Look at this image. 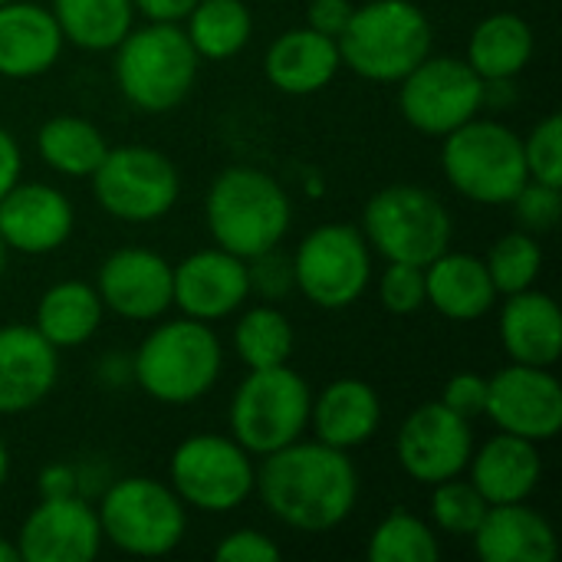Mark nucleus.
<instances>
[{
  "instance_id": "423d86ee",
  "label": "nucleus",
  "mask_w": 562,
  "mask_h": 562,
  "mask_svg": "<svg viewBox=\"0 0 562 562\" xmlns=\"http://www.w3.org/2000/svg\"><path fill=\"white\" fill-rule=\"evenodd\" d=\"M441 171L464 201L481 207H510L517 191L530 181L520 135L481 115L441 138Z\"/></svg>"
},
{
  "instance_id": "c756f323",
  "label": "nucleus",
  "mask_w": 562,
  "mask_h": 562,
  "mask_svg": "<svg viewBox=\"0 0 562 562\" xmlns=\"http://www.w3.org/2000/svg\"><path fill=\"white\" fill-rule=\"evenodd\" d=\"M181 23L198 59L207 63H227L240 56L254 36V13L247 0H198Z\"/></svg>"
},
{
  "instance_id": "a18cd8bd",
  "label": "nucleus",
  "mask_w": 562,
  "mask_h": 562,
  "mask_svg": "<svg viewBox=\"0 0 562 562\" xmlns=\"http://www.w3.org/2000/svg\"><path fill=\"white\" fill-rule=\"evenodd\" d=\"M23 178V151L10 128L0 125V198Z\"/></svg>"
},
{
  "instance_id": "9d476101",
  "label": "nucleus",
  "mask_w": 562,
  "mask_h": 562,
  "mask_svg": "<svg viewBox=\"0 0 562 562\" xmlns=\"http://www.w3.org/2000/svg\"><path fill=\"white\" fill-rule=\"evenodd\" d=\"M168 484L188 510L234 514L257 487V464L231 435H191L168 458Z\"/></svg>"
},
{
  "instance_id": "dca6fc26",
  "label": "nucleus",
  "mask_w": 562,
  "mask_h": 562,
  "mask_svg": "<svg viewBox=\"0 0 562 562\" xmlns=\"http://www.w3.org/2000/svg\"><path fill=\"white\" fill-rule=\"evenodd\" d=\"M171 267L151 247H119L95 270V293L105 313L128 323H158L171 310Z\"/></svg>"
},
{
  "instance_id": "f704fd0d",
  "label": "nucleus",
  "mask_w": 562,
  "mask_h": 562,
  "mask_svg": "<svg viewBox=\"0 0 562 562\" xmlns=\"http://www.w3.org/2000/svg\"><path fill=\"white\" fill-rule=\"evenodd\" d=\"M487 263V273L497 286L501 296H510V293H520V290H530L537 286L540 280V270H543V247H540V237L537 234H527V231H507L504 237H497L484 257Z\"/></svg>"
},
{
  "instance_id": "473e14b6",
  "label": "nucleus",
  "mask_w": 562,
  "mask_h": 562,
  "mask_svg": "<svg viewBox=\"0 0 562 562\" xmlns=\"http://www.w3.org/2000/svg\"><path fill=\"white\" fill-rule=\"evenodd\" d=\"M231 342L247 369H273L290 362L296 349V329L277 303H257L240 310Z\"/></svg>"
},
{
  "instance_id": "ea45409f",
  "label": "nucleus",
  "mask_w": 562,
  "mask_h": 562,
  "mask_svg": "<svg viewBox=\"0 0 562 562\" xmlns=\"http://www.w3.org/2000/svg\"><path fill=\"white\" fill-rule=\"evenodd\" d=\"M247 277H250V293H257L263 303H280L296 290L293 283V257H286L280 247L257 254L247 260Z\"/></svg>"
},
{
  "instance_id": "a211bd4d",
  "label": "nucleus",
  "mask_w": 562,
  "mask_h": 562,
  "mask_svg": "<svg viewBox=\"0 0 562 562\" xmlns=\"http://www.w3.org/2000/svg\"><path fill=\"white\" fill-rule=\"evenodd\" d=\"M20 562H92L102 553L95 507L82 494L40 497L16 530Z\"/></svg>"
},
{
  "instance_id": "603ef678",
  "label": "nucleus",
  "mask_w": 562,
  "mask_h": 562,
  "mask_svg": "<svg viewBox=\"0 0 562 562\" xmlns=\"http://www.w3.org/2000/svg\"><path fill=\"white\" fill-rule=\"evenodd\" d=\"M0 3H10V0H0Z\"/></svg>"
},
{
  "instance_id": "aec40b11",
  "label": "nucleus",
  "mask_w": 562,
  "mask_h": 562,
  "mask_svg": "<svg viewBox=\"0 0 562 562\" xmlns=\"http://www.w3.org/2000/svg\"><path fill=\"white\" fill-rule=\"evenodd\" d=\"M59 382V352L33 329V323L0 326V415H26L40 408Z\"/></svg>"
},
{
  "instance_id": "7ed1b4c3",
  "label": "nucleus",
  "mask_w": 562,
  "mask_h": 562,
  "mask_svg": "<svg viewBox=\"0 0 562 562\" xmlns=\"http://www.w3.org/2000/svg\"><path fill=\"white\" fill-rule=\"evenodd\" d=\"M207 234L217 247L250 260L280 247L293 224V204L286 188L247 165H231L214 175L204 194Z\"/></svg>"
},
{
  "instance_id": "4be33fe9",
  "label": "nucleus",
  "mask_w": 562,
  "mask_h": 562,
  "mask_svg": "<svg viewBox=\"0 0 562 562\" xmlns=\"http://www.w3.org/2000/svg\"><path fill=\"white\" fill-rule=\"evenodd\" d=\"M63 33L49 7L30 0L0 3V76L23 82L49 72L63 56Z\"/></svg>"
},
{
  "instance_id": "5701e85b",
  "label": "nucleus",
  "mask_w": 562,
  "mask_h": 562,
  "mask_svg": "<svg viewBox=\"0 0 562 562\" xmlns=\"http://www.w3.org/2000/svg\"><path fill=\"white\" fill-rule=\"evenodd\" d=\"M342 69L339 43L313 26L283 30L263 53V76L283 95H316Z\"/></svg>"
},
{
  "instance_id": "2f4dec72",
  "label": "nucleus",
  "mask_w": 562,
  "mask_h": 562,
  "mask_svg": "<svg viewBox=\"0 0 562 562\" xmlns=\"http://www.w3.org/2000/svg\"><path fill=\"white\" fill-rule=\"evenodd\" d=\"M105 135L82 115H53L36 132V155L63 178H89L105 158Z\"/></svg>"
},
{
  "instance_id": "ddd939ff",
  "label": "nucleus",
  "mask_w": 562,
  "mask_h": 562,
  "mask_svg": "<svg viewBox=\"0 0 562 562\" xmlns=\"http://www.w3.org/2000/svg\"><path fill=\"white\" fill-rule=\"evenodd\" d=\"M395 86L402 119L428 138H445L487 105V82L458 56L431 53Z\"/></svg>"
},
{
  "instance_id": "f257e3e1",
  "label": "nucleus",
  "mask_w": 562,
  "mask_h": 562,
  "mask_svg": "<svg viewBox=\"0 0 562 562\" xmlns=\"http://www.w3.org/2000/svg\"><path fill=\"white\" fill-rule=\"evenodd\" d=\"M254 494L280 527L319 537L352 517L359 504V471L349 451L300 438L263 458Z\"/></svg>"
},
{
  "instance_id": "e433bc0d",
  "label": "nucleus",
  "mask_w": 562,
  "mask_h": 562,
  "mask_svg": "<svg viewBox=\"0 0 562 562\" xmlns=\"http://www.w3.org/2000/svg\"><path fill=\"white\" fill-rule=\"evenodd\" d=\"M524 142V161L530 181L562 188V119L557 112L543 115Z\"/></svg>"
},
{
  "instance_id": "0eeeda50",
  "label": "nucleus",
  "mask_w": 562,
  "mask_h": 562,
  "mask_svg": "<svg viewBox=\"0 0 562 562\" xmlns=\"http://www.w3.org/2000/svg\"><path fill=\"white\" fill-rule=\"evenodd\" d=\"M95 517L102 543L138 560L175 553L188 533V507L171 484L142 474L109 481L102 487Z\"/></svg>"
},
{
  "instance_id": "de8ad7c7",
  "label": "nucleus",
  "mask_w": 562,
  "mask_h": 562,
  "mask_svg": "<svg viewBox=\"0 0 562 562\" xmlns=\"http://www.w3.org/2000/svg\"><path fill=\"white\" fill-rule=\"evenodd\" d=\"M99 382L109 389H122L132 382V356H105L99 362Z\"/></svg>"
},
{
  "instance_id": "cd10ccee",
  "label": "nucleus",
  "mask_w": 562,
  "mask_h": 562,
  "mask_svg": "<svg viewBox=\"0 0 562 562\" xmlns=\"http://www.w3.org/2000/svg\"><path fill=\"white\" fill-rule=\"evenodd\" d=\"M533 53V26L520 13L497 10L471 30L464 59L484 82H514L530 66Z\"/></svg>"
},
{
  "instance_id": "f3484780",
  "label": "nucleus",
  "mask_w": 562,
  "mask_h": 562,
  "mask_svg": "<svg viewBox=\"0 0 562 562\" xmlns=\"http://www.w3.org/2000/svg\"><path fill=\"white\" fill-rule=\"evenodd\" d=\"M247 300H250L247 260L217 244L194 250L171 267V306H178L181 316L214 326L240 313Z\"/></svg>"
},
{
  "instance_id": "f03ea898",
  "label": "nucleus",
  "mask_w": 562,
  "mask_h": 562,
  "mask_svg": "<svg viewBox=\"0 0 562 562\" xmlns=\"http://www.w3.org/2000/svg\"><path fill=\"white\" fill-rule=\"evenodd\" d=\"M224 372V346L211 323L178 316L158 326L132 352V382L158 405L201 402Z\"/></svg>"
},
{
  "instance_id": "09e8293b",
  "label": "nucleus",
  "mask_w": 562,
  "mask_h": 562,
  "mask_svg": "<svg viewBox=\"0 0 562 562\" xmlns=\"http://www.w3.org/2000/svg\"><path fill=\"white\" fill-rule=\"evenodd\" d=\"M7 481H10V448L0 435V491L7 487Z\"/></svg>"
},
{
  "instance_id": "49530a36",
  "label": "nucleus",
  "mask_w": 562,
  "mask_h": 562,
  "mask_svg": "<svg viewBox=\"0 0 562 562\" xmlns=\"http://www.w3.org/2000/svg\"><path fill=\"white\" fill-rule=\"evenodd\" d=\"M135 13H142L151 23H181L198 0H132Z\"/></svg>"
},
{
  "instance_id": "a19ab883",
  "label": "nucleus",
  "mask_w": 562,
  "mask_h": 562,
  "mask_svg": "<svg viewBox=\"0 0 562 562\" xmlns=\"http://www.w3.org/2000/svg\"><path fill=\"white\" fill-rule=\"evenodd\" d=\"M280 557H283L280 543L273 537H267L263 530H250V527L227 533L214 547L217 562H277Z\"/></svg>"
},
{
  "instance_id": "37998d69",
  "label": "nucleus",
  "mask_w": 562,
  "mask_h": 562,
  "mask_svg": "<svg viewBox=\"0 0 562 562\" xmlns=\"http://www.w3.org/2000/svg\"><path fill=\"white\" fill-rule=\"evenodd\" d=\"M352 10H356L352 0H310V7H306V26H313V30L339 40V33L346 30Z\"/></svg>"
},
{
  "instance_id": "79ce46f5",
  "label": "nucleus",
  "mask_w": 562,
  "mask_h": 562,
  "mask_svg": "<svg viewBox=\"0 0 562 562\" xmlns=\"http://www.w3.org/2000/svg\"><path fill=\"white\" fill-rule=\"evenodd\" d=\"M438 402L448 405L451 412L464 415L468 422H474V418L484 415V405H487V379H484L481 372H471V369L454 372V375L445 382Z\"/></svg>"
},
{
  "instance_id": "393cba45",
  "label": "nucleus",
  "mask_w": 562,
  "mask_h": 562,
  "mask_svg": "<svg viewBox=\"0 0 562 562\" xmlns=\"http://www.w3.org/2000/svg\"><path fill=\"white\" fill-rule=\"evenodd\" d=\"M497 336L510 362L553 369L562 352V313L557 300L537 286L504 296Z\"/></svg>"
},
{
  "instance_id": "c03bdc74",
  "label": "nucleus",
  "mask_w": 562,
  "mask_h": 562,
  "mask_svg": "<svg viewBox=\"0 0 562 562\" xmlns=\"http://www.w3.org/2000/svg\"><path fill=\"white\" fill-rule=\"evenodd\" d=\"M40 497H69V494H82L79 487V468L69 461H53L40 471L36 477Z\"/></svg>"
},
{
  "instance_id": "1a4fd4ad",
  "label": "nucleus",
  "mask_w": 562,
  "mask_h": 562,
  "mask_svg": "<svg viewBox=\"0 0 562 562\" xmlns=\"http://www.w3.org/2000/svg\"><path fill=\"white\" fill-rule=\"evenodd\" d=\"M362 237L382 260L428 267L454 240L445 201L422 184H385L362 207Z\"/></svg>"
},
{
  "instance_id": "9b49d317",
  "label": "nucleus",
  "mask_w": 562,
  "mask_h": 562,
  "mask_svg": "<svg viewBox=\"0 0 562 562\" xmlns=\"http://www.w3.org/2000/svg\"><path fill=\"white\" fill-rule=\"evenodd\" d=\"M372 247L359 227L333 221L313 227L293 254V283L326 313L356 306L372 286Z\"/></svg>"
},
{
  "instance_id": "2eb2a0df",
  "label": "nucleus",
  "mask_w": 562,
  "mask_h": 562,
  "mask_svg": "<svg viewBox=\"0 0 562 562\" xmlns=\"http://www.w3.org/2000/svg\"><path fill=\"white\" fill-rule=\"evenodd\" d=\"M484 415L497 431L547 445L562 431V385L553 369L507 362L487 379Z\"/></svg>"
},
{
  "instance_id": "58836bf2",
  "label": "nucleus",
  "mask_w": 562,
  "mask_h": 562,
  "mask_svg": "<svg viewBox=\"0 0 562 562\" xmlns=\"http://www.w3.org/2000/svg\"><path fill=\"white\" fill-rule=\"evenodd\" d=\"M517 227L527 234H547L560 224L562 217V188L543 184V181H527L517 198L510 201Z\"/></svg>"
},
{
  "instance_id": "3c124183",
  "label": "nucleus",
  "mask_w": 562,
  "mask_h": 562,
  "mask_svg": "<svg viewBox=\"0 0 562 562\" xmlns=\"http://www.w3.org/2000/svg\"><path fill=\"white\" fill-rule=\"evenodd\" d=\"M7 257H10V250H7L3 240H0V280H3V273H7Z\"/></svg>"
},
{
  "instance_id": "c9c22d12",
  "label": "nucleus",
  "mask_w": 562,
  "mask_h": 562,
  "mask_svg": "<svg viewBox=\"0 0 562 562\" xmlns=\"http://www.w3.org/2000/svg\"><path fill=\"white\" fill-rule=\"evenodd\" d=\"M484 514H487V501L477 494V487L471 481L451 477V481H441L431 487L428 517L438 533L471 540L474 530L481 527Z\"/></svg>"
},
{
  "instance_id": "39448f33",
  "label": "nucleus",
  "mask_w": 562,
  "mask_h": 562,
  "mask_svg": "<svg viewBox=\"0 0 562 562\" xmlns=\"http://www.w3.org/2000/svg\"><path fill=\"white\" fill-rule=\"evenodd\" d=\"M115 82L125 102L145 115H165L178 109L198 82V53L188 43L181 23L132 26L112 49Z\"/></svg>"
},
{
  "instance_id": "6e6552de",
  "label": "nucleus",
  "mask_w": 562,
  "mask_h": 562,
  "mask_svg": "<svg viewBox=\"0 0 562 562\" xmlns=\"http://www.w3.org/2000/svg\"><path fill=\"white\" fill-rule=\"evenodd\" d=\"M310 405V382L290 369V362L273 369H247V379L234 389L227 408L231 438L247 454L267 458L306 435Z\"/></svg>"
},
{
  "instance_id": "f8f14e48",
  "label": "nucleus",
  "mask_w": 562,
  "mask_h": 562,
  "mask_svg": "<svg viewBox=\"0 0 562 562\" xmlns=\"http://www.w3.org/2000/svg\"><path fill=\"white\" fill-rule=\"evenodd\" d=\"M89 181L99 207L125 224H155L181 198L175 161L148 145H109Z\"/></svg>"
},
{
  "instance_id": "7c9ffc66",
  "label": "nucleus",
  "mask_w": 562,
  "mask_h": 562,
  "mask_svg": "<svg viewBox=\"0 0 562 562\" xmlns=\"http://www.w3.org/2000/svg\"><path fill=\"white\" fill-rule=\"evenodd\" d=\"M49 10L63 40L86 53H112L135 26L132 0H53Z\"/></svg>"
},
{
  "instance_id": "bb28decb",
  "label": "nucleus",
  "mask_w": 562,
  "mask_h": 562,
  "mask_svg": "<svg viewBox=\"0 0 562 562\" xmlns=\"http://www.w3.org/2000/svg\"><path fill=\"white\" fill-rule=\"evenodd\" d=\"M471 543L481 562H553L560 553L550 520L527 501L487 507Z\"/></svg>"
},
{
  "instance_id": "4468645a",
  "label": "nucleus",
  "mask_w": 562,
  "mask_h": 562,
  "mask_svg": "<svg viewBox=\"0 0 562 562\" xmlns=\"http://www.w3.org/2000/svg\"><path fill=\"white\" fill-rule=\"evenodd\" d=\"M474 454V428L464 415L441 402H425L398 425L395 461L398 468L425 487L461 477Z\"/></svg>"
},
{
  "instance_id": "72a5a7b5",
  "label": "nucleus",
  "mask_w": 562,
  "mask_h": 562,
  "mask_svg": "<svg viewBox=\"0 0 562 562\" xmlns=\"http://www.w3.org/2000/svg\"><path fill=\"white\" fill-rule=\"evenodd\" d=\"M366 560L369 562H438L441 560V543L438 530L422 520L412 510L395 507L385 514L369 543H366Z\"/></svg>"
},
{
  "instance_id": "a878e982",
  "label": "nucleus",
  "mask_w": 562,
  "mask_h": 562,
  "mask_svg": "<svg viewBox=\"0 0 562 562\" xmlns=\"http://www.w3.org/2000/svg\"><path fill=\"white\" fill-rule=\"evenodd\" d=\"M382 425V398L366 379H333L310 405V428L313 438L339 448L356 451L375 438Z\"/></svg>"
},
{
  "instance_id": "b1692460",
  "label": "nucleus",
  "mask_w": 562,
  "mask_h": 562,
  "mask_svg": "<svg viewBox=\"0 0 562 562\" xmlns=\"http://www.w3.org/2000/svg\"><path fill=\"white\" fill-rule=\"evenodd\" d=\"M501 293L487 273L484 257L468 250H445L425 267V306L451 323L484 319Z\"/></svg>"
},
{
  "instance_id": "c85d7f7f",
  "label": "nucleus",
  "mask_w": 562,
  "mask_h": 562,
  "mask_svg": "<svg viewBox=\"0 0 562 562\" xmlns=\"http://www.w3.org/2000/svg\"><path fill=\"white\" fill-rule=\"evenodd\" d=\"M105 306L92 283L86 280H59L36 300L33 329L56 349H79L86 346L102 326Z\"/></svg>"
},
{
  "instance_id": "8fccbe9b",
  "label": "nucleus",
  "mask_w": 562,
  "mask_h": 562,
  "mask_svg": "<svg viewBox=\"0 0 562 562\" xmlns=\"http://www.w3.org/2000/svg\"><path fill=\"white\" fill-rule=\"evenodd\" d=\"M0 562H20L16 543H10V540H3V537H0Z\"/></svg>"
},
{
  "instance_id": "4c0bfd02",
  "label": "nucleus",
  "mask_w": 562,
  "mask_h": 562,
  "mask_svg": "<svg viewBox=\"0 0 562 562\" xmlns=\"http://www.w3.org/2000/svg\"><path fill=\"white\" fill-rule=\"evenodd\" d=\"M379 303L392 316H412L425 310V267L385 260V270L379 273Z\"/></svg>"
},
{
  "instance_id": "20e7f679",
  "label": "nucleus",
  "mask_w": 562,
  "mask_h": 562,
  "mask_svg": "<svg viewBox=\"0 0 562 562\" xmlns=\"http://www.w3.org/2000/svg\"><path fill=\"white\" fill-rule=\"evenodd\" d=\"M342 66L359 79L395 86L435 49V26L415 0H369L339 33Z\"/></svg>"
},
{
  "instance_id": "6ab92c4d",
  "label": "nucleus",
  "mask_w": 562,
  "mask_h": 562,
  "mask_svg": "<svg viewBox=\"0 0 562 562\" xmlns=\"http://www.w3.org/2000/svg\"><path fill=\"white\" fill-rule=\"evenodd\" d=\"M76 227L72 201L46 181H16L0 198V240L10 254L46 257L66 247Z\"/></svg>"
},
{
  "instance_id": "412c9836",
  "label": "nucleus",
  "mask_w": 562,
  "mask_h": 562,
  "mask_svg": "<svg viewBox=\"0 0 562 562\" xmlns=\"http://www.w3.org/2000/svg\"><path fill=\"white\" fill-rule=\"evenodd\" d=\"M464 474L477 487V494L487 501V507L524 504L537 494L543 481L540 445L497 431L484 445H474V454Z\"/></svg>"
}]
</instances>
